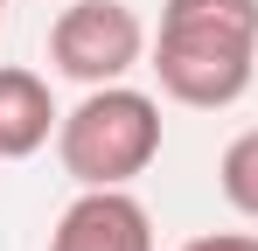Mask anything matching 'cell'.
<instances>
[{
  "mask_svg": "<svg viewBox=\"0 0 258 251\" xmlns=\"http://www.w3.org/2000/svg\"><path fill=\"white\" fill-rule=\"evenodd\" d=\"M161 98L188 112L237 105L258 77V0H168L154 35Z\"/></svg>",
  "mask_w": 258,
  "mask_h": 251,
  "instance_id": "cell-1",
  "label": "cell"
},
{
  "mask_svg": "<svg viewBox=\"0 0 258 251\" xmlns=\"http://www.w3.org/2000/svg\"><path fill=\"white\" fill-rule=\"evenodd\" d=\"M56 161L77 189H133L161 161V105L133 84H91L56 126Z\"/></svg>",
  "mask_w": 258,
  "mask_h": 251,
  "instance_id": "cell-2",
  "label": "cell"
},
{
  "mask_svg": "<svg viewBox=\"0 0 258 251\" xmlns=\"http://www.w3.org/2000/svg\"><path fill=\"white\" fill-rule=\"evenodd\" d=\"M147 56V28L126 0H63L49 21V63L70 84H126Z\"/></svg>",
  "mask_w": 258,
  "mask_h": 251,
  "instance_id": "cell-3",
  "label": "cell"
},
{
  "mask_svg": "<svg viewBox=\"0 0 258 251\" xmlns=\"http://www.w3.org/2000/svg\"><path fill=\"white\" fill-rule=\"evenodd\" d=\"M49 251H154V216L133 189H77L49 230Z\"/></svg>",
  "mask_w": 258,
  "mask_h": 251,
  "instance_id": "cell-4",
  "label": "cell"
},
{
  "mask_svg": "<svg viewBox=\"0 0 258 251\" xmlns=\"http://www.w3.org/2000/svg\"><path fill=\"white\" fill-rule=\"evenodd\" d=\"M56 98H49L42 70H21V63H0V161H28L56 140Z\"/></svg>",
  "mask_w": 258,
  "mask_h": 251,
  "instance_id": "cell-5",
  "label": "cell"
},
{
  "mask_svg": "<svg viewBox=\"0 0 258 251\" xmlns=\"http://www.w3.org/2000/svg\"><path fill=\"white\" fill-rule=\"evenodd\" d=\"M216 189H223V203L237 209V216H258V126L237 133V140L223 147V161H216Z\"/></svg>",
  "mask_w": 258,
  "mask_h": 251,
  "instance_id": "cell-6",
  "label": "cell"
},
{
  "mask_svg": "<svg viewBox=\"0 0 258 251\" xmlns=\"http://www.w3.org/2000/svg\"><path fill=\"white\" fill-rule=\"evenodd\" d=\"M181 251H258V237H244V230H216V237H188Z\"/></svg>",
  "mask_w": 258,
  "mask_h": 251,
  "instance_id": "cell-7",
  "label": "cell"
},
{
  "mask_svg": "<svg viewBox=\"0 0 258 251\" xmlns=\"http://www.w3.org/2000/svg\"><path fill=\"white\" fill-rule=\"evenodd\" d=\"M0 35H7V0H0Z\"/></svg>",
  "mask_w": 258,
  "mask_h": 251,
  "instance_id": "cell-8",
  "label": "cell"
}]
</instances>
